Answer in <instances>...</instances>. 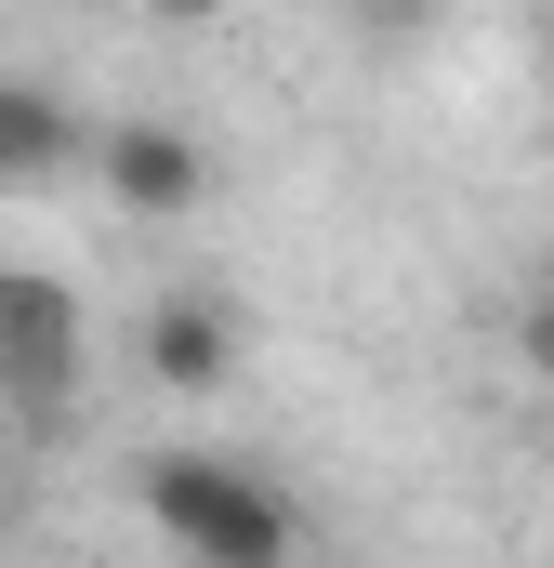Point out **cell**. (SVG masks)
Instances as JSON below:
<instances>
[{
    "instance_id": "cell-1",
    "label": "cell",
    "mask_w": 554,
    "mask_h": 568,
    "mask_svg": "<svg viewBox=\"0 0 554 568\" xmlns=\"http://www.w3.org/2000/svg\"><path fill=\"white\" fill-rule=\"evenodd\" d=\"M133 489L185 568H290V542H304V503L238 449H145Z\"/></svg>"
},
{
    "instance_id": "cell-2",
    "label": "cell",
    "mask_w": 554,
    "mask_h": 568,
    "mask_svg": "<svg viewBox=\"0 0 554 568\" xmlns=\"http://www.w3.org/2000/svg\"><path fill=\"white\" fill-rule=\"evenodd\" d=\"M80 371H93V317L53 265H0V410L27 436H53L80 410Z\"/></svg>"
},
{
    "instance_id": "cell-3",
    "label": "cell",
    "mask_w": 554,
    "mask_h": 568,
    "mask_svg": "<svg viewBox=\"0 0 554 568\" xmlns=\"http://www.w3.org/2000/svg\"><path fill=\"white\" fill-rule=\"evenodd\" d=\"M93 185H106V212H133V225H172V212H198L212 199V145L185 133V120H158V106H120V120H93V159H80Z\"/></svg>"
},
{
    "instance_id": "cell-4",
    "label": "cell",
    "mask_w": 554,
    "mask_h": 568,
    "mask_svg": "<svg viewBox=\"0 0 554 568\" xmlns=\"http://www.w3.org/2000/svg\"><path fill=\"white\" fill-rule=\"evenodd\" d=\"M133 357H145L158 397H225V384H238V317H225V291H158L145 331H133Z\"/></svg>"
},
{
    "instance_id": "cell-5",
    "label": "cell",
    "mask_w": 554,
    "mask_h": 568,
    "mask_svg": "<svg viewBox=\"0 0 554 568\" xmlns=\"http://www.w3.org/2000/svg\"><path fill=\"white\" fill-rule=\"evenodd\" d=\"M80 159H93V106H80L66 80L0 67V185H66Z\"/></svg>"
},
{
    "instance_id": "cell-6",
    "label": "cell",
    "mask_w": 554,
    "mask_h": 568,
    "mask_svg": "<svg viewBox=\"0 0 554 568\" xmlns=\"http://www.w3.org/2000/svg\"><path fill=\"white\" fill-rule=\"evenodd\" d=\"M515 357H529V384L554 397V278L529 291V304H515Z\"/></svg>"
},
{
    "instance_id": "cell-7",
    "label": "cell",
    "mask_w": 554,
    "mask_h": 568,
    "mask_svg": "<svg viewBox=\"0 0 554 568\" xmlns=\"http://www.w3.org/2000/svg\"><path fill=\"white\" fill-rule=\"evenodd\" d=\"M542 67H554V27H542Z\"/></svg>"
}]
</instances>
